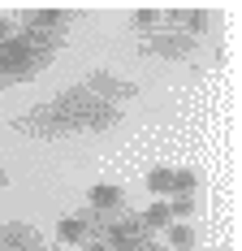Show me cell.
Listing matches in <instances>:
<instances>
[{
	"label": "cell",
	"mask_w": 242,
	"mask_h": 251,
	"mask_svg": "<svg viewBox=\"0 0 242 251\" xmlns=\"http://www.w3.org/2000/svg\"><path fill=\"white\" fill-rule=\"evenodd\" d=\"M65 9H30L26 13V35H35V39H56L61 30H65Z\"/></svg>",
	"instance_id": "cell-1"
},
{
	"label": "cell",
	"mask_w": 242,
	"mask_h": 251,
	"mask_svg": "<svg viewBox=\"0 0 242 251\" xmlns=\"http://www.w3.org/2000/svg\"><path fill=\"white\" fill-rule=\"evenodd\" d=\"M0 243H4L9 251H35L39 247V234H35L30 226H22V221H13V226L0 229Z\"/></svg>",
	"instance_id": "cell-2"
},
{
	"label": "cell",
	"mask_w": 242,
	"mask_h": 251,
	"mask_svg": "<svg viewBox=\"0 0 242 251\" xmlns=\"http://www.w3.org/2000/svg\"><path fill=\"white\" fill-rule=\"evenodd\" d=\"M87 203L96 208V212H108V208H117L121 203V186H108V182H99L87 191Z\"/></svg>",
	"instance_id": "cell-3"
},
{
	"label": "cell",
	"mask_w": 242,
	"mask_h": 251,
	"mask_svg": "<svg viewBox=\"0 0 242 251\" xmlns=\"http://www.w3.org/2000/svg\"><path fill=\"white\" fill-rule=\"evenodd\" d=\"M56 238L61 243H87V221L82 217H61L56 221Z\"/></svg>",
	"instance_id": "cell-4"
},
{
	"label": "cell",
	"mask_w": 242,
	"mask_h": 251,
	"mask_svg": "<svg viewBox=\"0 0 242 251\" xmlns=\"http://www.w3.org/2000/svg\"><path fill=\"white\" fill-rule=\"evenodd\" d=\"M147 191H151L156 200L173 195V169H169V165H160V169H151V174H147Z\"/></svg>",
	"instance_id": "cell-5"
},
{
	"label": "cell",
	"mask_w": 242,
	"mask_h": 251,
	"mask_svg": "<svg viewBox=\"0 0 242 251\" xmlns=\"http://www.w3.org/2000/svg\"><path fill=\"white\" fill-rule=\"evenodd\" d=\"M208 18L212 13H203V9H186V13H173V26H182L186 35H199V30H208Z\"/></svg>",
	"instance_id": "cell-6"
},
{
	"label": "cell",
	"mask_w": 242,
	"mask_h": 251,
	"mask_svg": "<svg viewBox=\"0 0 242 251\" xmlns=\"http://www.w3.org/2000/svg\"><path fill=\"white\" fill-rule=\"evenodd\" d=\"M139 221H143V229H169V226H173L169 203H165V200H156V203H151V208L143 212V217H139Z\"/></svg>",
	"instance_id": "cell-7"
},
{
	"label": "cell",
	"mask_w": 242,
	"mask_h": 251,
	"mask_svg": "<svg viewBox=\"0 0 242 251\" xmlns=\"http://www.w3.org/2000/svg\"><path fill=\"white\" fill-rule=\"evenodd\" d=\"M194 186H199V174L194 169H173V195H191L194 200Z\"/></svg>",
	"instance_id": "cell-8"
},
{
	"label": "cell",
	"mask_w": 242,
	"mask_h": 251,
	"mask_svg": "<svg viewBox=\"0 0 242 251\" xmlns=\"http://www.w3.org/2000/svg\"><path fill=\"white\" fill-rule=\"evenodd\" d=\"M169 247H173V251H191V247H194V229L173 221V226H169Z\"/></svg>",
	"instance_id": "cell-9"
},
{
	"label": "cell",
	"mask_w": 242,
	"mask_h": 251,
	"mask_svg": "<svg viewBox=\"0 0 242 251\" xmlns=\"http://www.w3.org/2000/svg\"><path fill=\"white\" fill-rule=\"evenodd\" d=\"M194 212V200L191 195H173V203H169V217L177 221V217H191Z\"/></svg>",
	"instance_id": "cell-10"
},
{
	"label": "cell",
	"mask_w": 242,
	"mask_h": 251,
	"mask_svg": "<svg viewBox=\"0 0 242 251\" xmlns=\"http://www.w3.org/2000/svg\"><path fill=\"white\" fill-rule=\"evenodd\" d=\"M156 22H160V13H156V9H134V26H139V30H151Z\"/></svg>",
	"instance_id": "cell-11"
},
{
	"label": "cell",
	"mask_w": 242,
	"mask_h": 251,
	"mask_svg": "<svg viewBox=\"0 0 242 251\" xmlns=\"http://www.w3.org/2000/svg\"><path fill=\"white\" fill-rule=\"evenodd\" d=\"M9 39H13V22H9V18H0V44H9Z\"/></svg>",
	"instance_id": "cell-12"
},
{
	"label": "cell",
	"mask_w": 242,
	"mask_h": 251,
	"mask_svg": "<svg viewBox=\"0 0 242 251\" xmlns=\"http://www.w3.org/2000/svg\"><path fill=\"white\" fill-rule=\"evenodd\" d=\"M4 182H9V174H4V169H0V191H4Z\"/></svg>",
	"instance_id": "cell-13"
}]
</instances>
